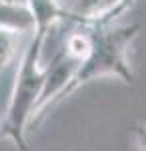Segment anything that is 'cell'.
<instances>
[{
  "label": "cell",
  "mask_w": 146,
  "mask_h": 151,
  "mask_svg": "<svg viewBox=\"0 0 146 151\" xmlns=\"http://www.w3.org/2000/svg\"><path fill=\"white\" fill-rule=\"evenodd\" d=\"M92 35V48L86 58L78 63L74 70L72 81L68 83L66 91L62 95V101L74 91H78L82 85L96 81L100 77H114L124 85H134V73L128 63V48L132 45L140 24H122V26H104V28H88Z\"/></svg>",
  "instance_id": "2"
},
{
  "label": "cell",
  "mask_w": 146,
  "mask_h": 151,
  "mask_svg": "<svg viewBox=\"0 0 146 151\" xmlns=\"http://www.w3.org/2000/svg\"><path fill=\"white\" fill-rule=\"evenodd\" d=\"M90 48H92V35H90L88 28L80 26L78 30H74V32H70V35L66 36L62 50H64L70 58L82 63V60L86 58V55L90 52Z\"/></svg>",
  "instance_id": "6"
},
{
  "label": "cell",
  "mask_w": 146,
  "mask_h": 151,
  "mask_svg": "<svg viewBox=\"0 0 146 151\" xmlns=\"http://www.w3.org/2000/svg\"><path fill=\"white\" fill-rule=\"evenodd\" d=\"M20 36L22 35L14 30L0 28V70H4L14 60L18 52V45H20Z\"/></svg>",
  "instance_id": "7"
},
{
  "label": "cell",
  "mask_w": 146,
  "mask_h": 151,
  "mask_svg": "<svg viewBox=\"0 0 146 151\" xmlns=\"http://www.w3.org/2000/svg\"><path fill=\"white\" fill-rule=\"evenodd\" d=\"M132 139L138 151H146V123H134L132 125Z\"/></svg>",
  "instance_id": "8"
},
{
  "label": "cell",
  "mask_w": 146,
  "mask_h": 151,
  "mask_svg": "<svg viewBox=\"0 0 146 151\" xmlns=\"http://www.w3.org/2000/svg\"><path fill=\"white\" fill-rule=\"evenodd\" d=\"M0 28L26 35L34 30V18L24 0L0 2Z\"/></svg>",
  "instance_id": "5"
},
{
  "label": "cell",
  "mask_w": 146,
  "mask_h": 151,
  "mask_svg": "<svg viewBox=\"0 0 146 151\" xmlns=\"http://www.w3.org/2000/svg\"><path fill=\"white\" fill-rule=\"evenodd\" d=\"M48 36L50 35L46 32L32 30V38L22 52L14 87L8 99V107L0 123V133L8 137L18 151H28L26 129L30 127V119L36 109L42 85H44L46 69L42 65V48Z\"/></svg>",
  "instance_id": "1"
},
{
  "label": "cell",
  "mask_w": 146,
  "mask_h": 151,
  "mask_svg": "<svg viewBox=\"0 0 146 151\" xmlns=\"http://www.w3.org/2000/svg\"><path fill=\"white\" fill-rule=\"evenodd\" d=\"M76 67H78V60L70 58L62 48L54 55V58L50 60V65H44V69H46L44 85H42V91H40V97H38L36 109H34V113H32L30 125L38 123L40 117H44L52 107H56L62 101V95L66 91L68 83L72 81Z\"/></svg>",
  "instance_id": "4"
},
{
  "label": "cell",
  "mask_w": 146,
  "mask_h": 151,
  "mask_svg": "<svg viewBox=\"0 0 146 151\" xmlns=\"http://www.w3.org/2000/svg\"><path fill=\"white\" fill-rule=\"evenodd\" d=\"M66 22L84 28H104L128 10L134 0H60Z\"/></svg>",
  "instance_id": "3"
},
{
  "label": "cell",
  "mask_w": 146,
  "mask_h": 151,
  "mask_svg": "<svg viewBox=\"0 0 146 151\" xmlns=\"http://www.w3.org/2000/svg\"><path fill=\"white\" fill-rule=\"evenodd\" d=\"M0 2H14V0H0Z\"/></svg>",
  "instance_id": "9"
}]
</instances>
